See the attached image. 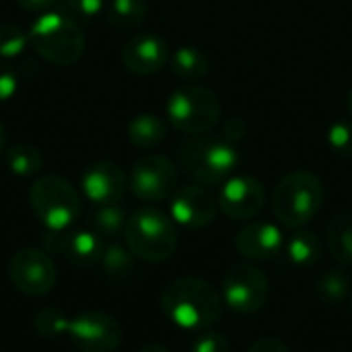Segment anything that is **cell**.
<instances>
[{
  "label": "cell",
  "instance_id": "obj_15",
  "mask_svg": "<svg viewBox=\"0 0 352 352\" xmlns=\"http://www.w3.org/2000/svg\"><path fill=\"white\" fill-rule=\"evenodd\" d=\"M80 188L93 204H118V200L126 194L128 177L120 165L111 161H97L82 171Z\"/></svg>",
  "mask_w": 352,
  "mask_h": 352
},
{
  "label": "cell",
  "instance_id": "obj_14",
  "mask_svg": "<svg viewBox=\"0 0 352 352\" xmlns=\"http://www.w3.org/2000/svg\"><path fill=\"white\" fill-rule=\"evenodd\" d=\"M169 210L173 223L188 229H204L214 221L219 200L202 186H184L173 192Z\"/></svg>",
  "mask_w": 352,
  "mask_h": 352
},
{
  "label": "cell",
  "instance_id": "obj_17",
  "mask_svg": "<svg viewBox=\"0 0 352 352\" xmlns=\"http://www.w3.org/2000/svg\"><path fill=\"white\" fill-rule=\"evenodd\" d=\"M235 248L245 260L254 262H266L283 254L285 250V235L280 227L266 223V221H256L245 225L237 237H235Z\"/></svg>",
  "mask_w": 352,
  "mask_h": 352
},
{
  "label": "cell",
  "instance_id": "obj_29",
  "mask_svg": "<svg viewBox=\"0 0 352 352\" xmlns=\"http://www.w3.org/2000/svg\"><path fill=\"white\" fill-rule=\"evenodd\" d=\"M328 144L340 157H352V120L334 122L328 130Z\"/></svg>",
  "mask_w": 352,
  "mask_h": 352
},
{
  "label": "cell",
  "instance_id": "obj_33",
  "mask_svg": "<svg viewBox=\"0 0 352 352\" xmlns=\"http://www.w3.org/2000/svg\"><path fill=\"white\" fill-rule=\"evenodd\" d=\"M248 352H291V351H289V346H287L283 340H278V338H260V340H256V342L250 346V351Z\"/></svg>",
  "mask_w": 352,
  "mask_h": 352
},
{
  "label": "cell",
  "instance_id": "obj_36",
  "mask_svg": "<svg viewBox=\"0 0 352 352\" xmlns=\"http://www.w3.org/2000/svg\"><path fill=\"white\" fill-rule=\"evenodd\" d=\"M138 352H171L167 346H163V344H148V346H144L142 351Z\"/></svg>",
  "mask_w": 352,
  "mask_h": 352
},
{
  "label": "cell",
  "instance_id": "obj_2",
  "mask_svg": "<svg viewBox=\"0 0 352 352\" xmlns=\"http://www.w3.org/2000/svg\"><path fill=\"white\" fill-rule=\"evenodd\" d=\"M37 56L56 66H72L85 56V35L72 16L62 12H41L27 31Z\"/></svg>",
  "mask_w": 352,
  "mask_h": 352
},
{
  "label": "cell",
  "instance_id": "obj_3",
  "mask_svg": "<svg viewBox=\"0 0 352 352\" xmlns=\"http://www.w3.org/2000/svg\"><path fill=\"white\" fill-rule=\"evenodd\" d=\"M322 202L324 186L311 171L287 173L272 192V210L289 229H299L314 221L322 208Z\"/></svg>",
  "mask_w": 352,
  "mask_h": 352
},
{
  "label": "cell",
  "instance_id": "obj_21",
  "mask_svg": "<svg viewBox=\"0 0 352 352\" xmlns=\"http://www.w3.org/2000/svg\"><path fill=\"white\" fill-rule=\"evenodd\" d=\"M171 70L177 78L194 82L200 80L202 76H206L208 72V58L200 47L194 45H182L177 47L171 56Z\"/></svg>",
  "mask_w": 352,
  "mask_h": 352
},
{
  "label": "cell",
  "instance_id": "obj_1",
  "mask_svg": "<svg viewBox=\"0 0 352 352\" xmlns=\"http://www.w3.org/2000/svg\"><path fill=\"white\" fill-rule=\"evenodd\" d=\"M161 307L177 328L200 332L221 320L223 297L210 283L196 276H182L165 287Z\"/></svg>",
  "mask_w": 352,
  "mask_h": 352
},
{
  "label": "cell",
  "instance_id": "obj_27",
  "mask_svg": "<svg viewBox=\"0 0 352 352\" xmlns=\"http://www.w3.org/2000/svg\"><path fill=\"white\" fill-rule=\"evenodd\" d=\"M68 326H70L68 316L58 307H41L33 318L35 332L43 338H50V340L68 334Z\"/></svg>",
  "mask_w": 352,
  "mask_h": 352
},
{
  "label": "cell",
  "instance_id": "obj_24",
  "mask_svg": "<svg viewBox=\"0 0 352 352\" xmlns=\"http://www.w3.org/2000/svg\"><path fill=\"white\" fill-rule=\"evenodd\" d=\"M6 167L16 177H33L43 169V157L31 144H16L6 151Z\"/></svg>",
  "mask_w": 352,
  "mask_h": 352
},
{
  "label": "cell",
  "instance_id": "obj_32",
  "mask_svg": "<svg viewBox=\"0 0 352 352\" xmlns=\"http://www.w3.org/2000/svg\"><path fill=\"white\" fill-rule=\"evenodd\" d=\"M19 89V78L16 72L0 58V103L8 101Z\"/></svg>",
  "mask_w": 352,
  "mask_h": 352
},
{
  "label": "cell",
  "instance_id": "obj_23",
  "mask_svg": "<svg viewBox=\"0 0 352 352\" xmlns=\"http://www.w3.org/2000/svg\"><path fill=\"white\" fill-rule=\"evenodd\" d=\"M148 12L144 0H109L107 21L116 29H134L138 27Z\"/></svg>",
  "mask_w": 352,
  "mask_h": 352
},
{
  "label": "cell",
  "instance_id": "obj_5",
  "mask_svg": "<svg viewBox=\"0 0 352 352\" xmlns=\"http://www.w3.org/2000/svg\"><path fill=\"white\" fill-rule=\"evenodd\" d=\"M128 250L146 262H165L177 248V229L173 219L157 208L136 210L124 229Z\"/></svg>",
  "mask_w": 352,
  "mask_h": 352
},
{
  "label": "cell",
  "instance_id": "obj_35",
  "mask_svg": "<svg viewBox=\"0 0 352 352\" xmlns=\"http://www.w3.org/2000/svg\"><path fill=\"white\" fill-rule=\"evenodd\" d=\"M21 8L31 10V12H45L50 6L56 4V0H16Z\"/></svg>",
  "mask_w": 352,
  "mask_h": 352
},
{
  "label": "cell",
  "instance_id": "obj_20",
  "mask_svg": "<svg viewBox=\"0 0 352 352\" xmlns=\"http://www.w3.org/2000/svg\"><path fill=\"white\" fill-rule=\"evenodd\" d=\"M287 260L297 268H309L320 262L322 258V241L311 231H297L285 241Z\"/></svg>",
  "mask_w": 352,
  "mask_h": 352
},
{
  "label": "cell",
  "instance_id": "obj_8",
  "mask_svg": "<svg viewBox=\"0 0 352 352\" xmlns=\"http://www.w3.org/2000/svg\"><path fill=\"white\" fill-rule=\"evenodd\" d=\"M221 297L237 314H256L270 297V280L254 264H233L223 276Z\"/></svg>",
  "mask_w": 352,
  "mask_h": 352
},
{
  "label": "cell",
  "instance_id": "obj_18",
  "mask_svg": "<svg viewBox=\"0 0 352 352\" xmlns=\"http://www.w3.org/2000/svg\"><path fill=\"white\" fill-rule=\"evenodd\" d=\"M326 241L332 258L342 264V266H352V214L342 212L336 214L328 229H326Z\"/></svg>",
  "mask_w": 352,
  "mask_h": 352
},
{
  "label": "cell",
  "instance_id": "obj_19",
  "mask_svg": "<svg viewBox=\"0 0 352 352\" xmlns=\"http://www.w3.org/2000/svg\"><path fill=\"white\" fill-rule=\"evenodd\" d=\"M167 136L165 122L155 113H138L128 124V138L136 148H155Z\"/></svg>",
  "mask_w": 352,
  "mask_h": 352
},
{
  "label": "cell",
  "instance_id": "obj_22",
  "mask_svg": "<svg viewBox=\"0 0 352 352\" xmlns=\"http://www.w3.org/2000/svg\"><path fill=\"white\" fill-rule=\"evenodd\" d=\"M316 291L324 303L340 305L351 297V276L342 268H330L320 276Z\"/></svg>",
  "mask_w": 352,
  "mask_h": 352
},
{
  "label": "cell",
  "instance_id": "obj_25",
  "mask_svg": "<svg viewBox=\"0 0 352 352\" xmlns=\"http://www.w3.org/2000/svg\"><path fill=\"white\" fill-rule=\"evenodd\" d=\"M93 231L99 235V237H116L120 235L124 229H126V210L118 204H105V206H99L95 212H93Z\"/></svg>",
  "mask_w": 352,
  "mask_h": 352
},
{
  "label": "cell",
  "instance_id": "obj_12",
  "mask_svg": "<svg viewBox=\"0 0 352 352\" xmlns=\"http://www.w3.org/2000/svg\"><path fill=\"white\" fill-rule=\"evenodd\" d=\"M266 190L252 175H231L219 192V208L231 221H248L262 212Z\"/></svg>",
  "mask_w": 352,
  "mask_h": 352
},
{
  "label": "cell",
  "instance_id": "obj_34",
  "mask_svg": "<svg viewBox=\"0 0 352 352\" xmlns=\"http://www.w3.org/2000/svg\"><path fill=\"white\" fill-rule=\"evenodd\" d=\"M243 136H245V124H243V120L235 118V120H229V122L225 124L223 138H225L227 142L235 144V142H237V140H241Z\"/></svg>",
  "mask_w": 352,
  "mask_h": 352
},
{
  "label": "cell",
  "instance_id": "obj_39",
  "mask_svg": "<svg viewBox=\"0 0 352 352\" xmlns=\"http://www.w3.org/2000/svg\"><path fill=\"white\" fill-rule=\"evenodd\" d=\"M349 303H351V311H352V291H351V297H349Z\"/></svg>",
  "mask_w": 352,
  "mask_h": 352
},
{
  "label": "cell",
  "instance_id": "obj_30",
  "mask_svg": "<svg viewBox=\"0 0 352 352\" xmlns=\"http://www.w3.org/2000/svg\"><path fill=\"white\" fill-rule=\"evenodd\" d=\"M62 6L68 16L91 21L93 16H97L103 10L105 0H62Z\"/></svg>",
  "mask_w": 352,
  "mask_h": 352
},
{
  "label": "cell",
  "instance_id": "obj_4",
  "mask_svg": "<svg viewBox=\"0 0 352 352\" xmlns=\"http://www.w3.org/2000/svg\"><path fill=\"white\" fill-rule=\"evenodd\" d=\"M179 163L192 179L217 186L231 177L239 163V153L225 138L198 134L179 146Z\"/></svg>",
  "mask_w": 352,
  "mask_h": 352
},
{
  "label": "cell",
  "instance_id": "obj_6",
  "mask_svg": "<svg viewBox=\"0 0 352 352\" xmlns=\"http://www.w3.org/2000/svg\"><path fill=\"white\" fill-rule=\"evenodd\" d=\"M29 204L37 221L47 231H64L80 217V196L74 186L60 175H43L33 182Z\"/></svg>",
  "mask_w": 352,
  "mask_h": 352
},
{
  "label": "cell",
  "instance_id": "obj_9",
  "mask_svg": "<svg viewBox=\"0 0 352 352\" xmlns=\"http://www.w3.org/2000/svg\"><path fill=\"white\" fill-rule=\"evenodd\" d=\"M8 278L19 293L29 297H43L56 285V266L45 252L25 248L10 258Z\"/></svg>",
  "mask_w": 352,
  "mask_h": 352
},
{
  "label": "cell",
  "instance_id": "obj_16",
  "mask_svg": "<svg viewBox=\"0 0 352 352\" xmlns=\"http://www.w3.org/2000/svg\"><path fill=\"white\" fill-rule=\"evenodd\" d=\"M122 62L132 74L148 76L169 62V47L155 33H136L124 43Z\"/></svg>",
  "mask_w": 352,
  "mask_h": 352
},
{
  "label": "cell",
  "instance_id": "obj_28",
  "mask_svg": "<svg viewBox=\"0 0 352 352\" xmlns=\"http://www.w3.org/2000/svg\"><path fill=\"white\" fill-rule=\"evenodd\" d=\"M29 45V35L14 23L0 25V58L10 60L21 56Z\"/></svg>",
  "mask_w": 352,
  "mask_h": 352
},
{
  "label": "cell",
  "instance_id": "obj_13",
  "mask_svg": "<svg viewBox=\"0 0 352 352\" xmlns=\"http://www.w3.org/2000/svg\"><path fill=\"white\" fill-rule=\"evenodd\" d=\"M41 241L47 252L62 256L74 266H93L101 262V256L105 252L101 237L89 229L47 231Z\"/></svg>",
  "mask_w": 352,
  "mask_h": 352
},
{
  "label": "cell",
  "instance_id": "obj_7",
  "mask_svg": "<svg viewBox=\"0 0 352 352\" xmlns=\"http://www.w3.org/2000/svg\"><path fill=\"white\" fill-rule=\"evenodd\" d=\"M173 128L190 136L210 132L221 120V103L217 95L200 85H184L175 89L165 105Z\"/></svg>",
  "mask_w": 352,
  "mask_h": 352
},
{
  "label": "cell",
  "instance_id": "obj_26",
  "mask_svg": "<svg viewBox=\"0 0 352 352\" xmlns=\"http://www.w3.org/2000/svg\"><path fill=\"white\" fill-rule=\"evenodd\" d=\"M101 266L109 278L124 280L134 270V254L130 250H126L124 245H118V243L107 245L103 256H101Z\"/></svg>",
  "mask_w": 352,
  "mask_h": 352
},
{
  "label": "cell",
  "instance_id": "obj_11",
  "mask_svg": "<svg viewBox=\"0 0 352 352\" xmlns=\"http://www.w3.org/2000/svg\"><path fill=\"white\" fill-rule=\"evenodd\" d=\"M175 186L177 169L163 155H146L130 171V190L142 202H161L173 196Z\"/></svg>",
  "mask_w": 352,
  "mask_h": 352
},
{
  "label": "cell",
  "instance_id": "obj_10",
  "mask_svg": "<svg viewBox=\"0 0 352 352\" xmlns=\"http://www.w3.org/2000/svg\"><path fill=\"white\" fill-rule=\"evenodd\" d=\"M68 338L80 352H113L122 344V326L105 311H85L70 320Z\"/></svg>",
  "mask_w": 352,
  "mask_h": 352
},
{
  "label": "cell",
  "instance_id": "obj_31",
  "mask_svg": "<svg viewBox=\"0 0 352 352\" xmlns=\"http://www.w3.org/2000/svg\"><path fill=\"white\" fill-rule=\"evenodd\" d=\"M190 352H231V346L223 334L204 332L190 344Z\"/></svg>",
  "mask_w": 352,
  "mask_h": 352
},
{
  "label": "cell",
  "instance_id": "obj_37",
  "mask_svg": "<svg viewBox=\"0 0 352 352\" xmlns=\"http://www.w3.org/2000/svg\"><path fill=\"white\" fill-rule=\"evenodd\" d=\"M4 146H6V132H4V126L0 122V153L4 151Z\"/></svg>",
  "mask_w": 352,
  "mask_h": 352
},
{
  "label": "cell",
  "instance_id": "obj_38",
  "mask_svg": "<svg viewBox=\"0 0 352 352\" xmlns=\"http://www.w3.org/2000/svg\"><path fill=\"white\" fill-rule=\"evenodd\" d=\"M346 105H349V113L352 116V89L349 91V101H346Z\"/></svg>",
  "mask_w": 352,
  "mask_h": 352
}]
</instances>
